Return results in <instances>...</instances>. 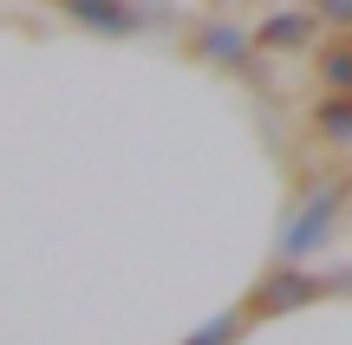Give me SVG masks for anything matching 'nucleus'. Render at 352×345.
Listing matches in <instances>:
<instances>
[{
	"label": "nucleus",
	"instance_id": "f03ea898",
	"mask_svg": "<svg viewBox=\"0 0 352 345\" xmlns=\"http://www.w3.org/2000/svg\"><path fill=\"white\" fill-rule=\"evenodd\" d=\"M59 7H65V13H78L91 33H124V26H131V13L118 7V0H59Z\"/></svg>",
	"mask_w": 352,
	"mask_h": 345
},
{
	"label": "nucleus",
	"instance_id": "20e7f679",
	"mask_svg": "<svg viewBox=\"0 0 352 345\" xmlns=\"http://www.w3.org/2000/svg\"><path fill=\"white\" fill-rule=\"evenodd\" d=\"M320 72L333 78V85L352 91V46H327V59H320Z\"/></svg>",
	"mask_w": 352,
	"mask_h": 345
},
{
	"label": "nucleus",
	"instance_id": "7ed1b4c3",
	"mask_svg": "<svg viewBox=\"0 0 352 345\" xmlns=\"http://www.w3.org/2000/svg\"><path fill=\"white\" fill-rule=\"evenodd\" d=\"M196 52H209V59H241V52H248V33H241V26H202Z\"/></svg>",
	"mask_w": 352,
	"mask_h": 345
},
{
	"label": "nucleus",
	"instance_id": "f257e3e1",
	"mask_svg": "<svg viewBox=\"0 0 352 345\" xmlns=\"http://www.w3.org/2000/svg\"><path fill=\"white\" fill-rule=\"evenodd\" d=\"M314 26H320L314 13H267L254 39H261V46H274V52H294V46H307V39H314Z\"/></svg>",
	"mask_w": 352,
	"mask_h": 345
}]
</instances>
